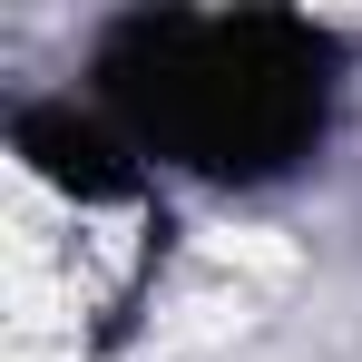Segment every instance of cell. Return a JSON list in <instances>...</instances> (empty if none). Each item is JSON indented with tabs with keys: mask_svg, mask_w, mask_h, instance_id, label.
I'll return each mask as SVG.
<instances>
[{
	"mask_svg": "<svg viewBox=\"0 0 362 362\" xmlns=\"http://www.w3.org/2000/svg\"><path fill=\"white\" fill-rule=\"evenodd\" d=\"M78 98L186 186H284L343 118V30L303 10H118Z\"/></svg>",
	"mask_w": 362,
	"mask_h": 362,
	"instance_id": "6da1fadb",
	"label": "cell"
},
{
	"mask_svg": "<svg viewBox=\"0 0 362 362\" xmlns=\"http://www.w3.org/2000/svg\"><path fill=\"white\" fill-rule=\"evenodd\" d=\"M10 157L78 216H127V226H167V177L127 147L88 98H20L10 108Z\"/></svg>",
	"mask_w": 362,
	"mask_h": 362,
	"instance_id": "7a4b0ae2",
	"label": "cell"
}]
</instances>
